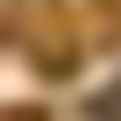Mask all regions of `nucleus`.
<instances>
[{"mask_svg":"<svg viewBox=\"0 0 121 121\" xmlns=\"http://www.w3.org/2000/svg\"><path fill=\"white\" fill-rule=\"evenodd\" d=\"M83 113H91V121H121V76H113V83H106V91H98Z\"/></svg>","mask_w":121,"mask_h":121,"instance_id":"1","label":"nucleus"},{"mask_svg":"<svg viewBox=\"0 0 121 121\" xmlns=\"http://www.w3.org/2000/svg\"><path fill=\"white\" fill-rule=\"evenodd\" d=\"M8 121H45V113H38V106H15V113H8Z\"/></svg>","mask_w":121,"mask_h":121,"instance_id":"2","label":"nucleus"}]
</instances>
